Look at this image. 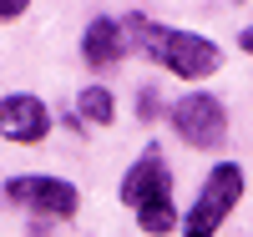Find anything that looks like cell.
Here are the masks:
<instances>
[{
    "label": "cell",
    "instance_id": "cell-1",
    "mask_svg": "<svg viewBox=\"0 0 253 237\" xmlns=\"http://www.w3.org/2000/svg\"><path fill=\"white\" fill-rule=\"evenodd\" d=\"M126 35H137V51L152 56L157 66H167L182 81H208L223 66V51L218 40H208L198 31H177V26H162V20H147V15H126L122 20Z\"/></svg>",
    "mask_w": 253,
    "mask_h": 237
},
{
    "label": "cell",
    "instance_id": "cell-10",
    "mask_svg": "<svg viewBox=\"0 0 253 237\" xmlns=\"http://www.w3.org/2000/svg\"><path fill=\"white\" fill-rule=\"evenodd\" d=\"M137 111H142V121H152V116L162 111V101H157V91H142V96H137Z\"/></svg>",
    "mask_w": 253,
    "mask_h": 237
},
{
    "label": "cell",
    "instance_id": "cell-11",
    "mask_svg": "<svg viewBox=\"0 0 253 237\" xmlns=\"http://www.w3.org/2000/svg\"><path fill=\"white\" fill-rule=\"evenodd\" d=\"M26 5H31V0H0V20H15Z\"/></svg>",
    "mask_w": 253,
    "mask_h": 237
},
{
    "label": "cell",
    "instance_id": "cell-9",
    "mask_svg": "<svg viewBox=\"0 0 253 237\" xmlns=\"http://www.w3.org/2000/svg\"><path fill=\"white\" fill-rule=\"evenodd\" d=\"M76 111H81V121H86V126H112L117 101H112L107 86H86V91L76 96Z\"/></svg>",
    "mask_w": 253,
    "mask_h": 237
},
{
    "label": "cell",
    "instance_id": "cell-5",
    "mask_svg": "<svg viewBox=\"0 0 253 237\" xmlns=\"http://www.w3.org/2000/svg\"><path fill=\"white\" fill-rule=\"evenodd\" d=\"M51 132V111H46V101L31 96V91H15L0 101V136L15 141V146H31V141H46Z\"/></svg>",
    "mask_w": 253,
    "mask_h": 237
},
{
    "label": "cell",
    "instance_id": "cell-3",
    "mask_svg": "<svg viewBox=\"0 0 253 237\" xmlns=\"http://www.w3.org/2000/svg\"><path fill=\"white\" fill-rule=\"evenodd\" d=\"M172 132L193 146V152H218L228 141V111L218 96L208 91H187L177 106H172Z\"/></svg>",
    "mask_w": 253,
    "mask_h": 237
},
{
    "label": "cell",
    "instance_id": "cell-12",
    "mask_svg": "<svg viewBox=\"0 0 253 237\" xmlns=\"http://www.w3.org/2000/svg\"><path fill=\"white\" fill-rule=\"evenodd\" d=\"M238 51H243V56H253V26H248V31L238 35Z\"/></svg>",
    "mask_w": 253,
    "mask_h": 237
},
{
    "label": "cell",
    "instance_id": "cell-7",
    "mask_svg": "<svg viewBox=\"0 0 253 237\" xmlns=\"http://www.w3.org/2000/svg\"><path fill=\"white\" fill-rule=\"evenodd\" d=\"M81 56H86L91 71H112L117 61L126 56V31H122V20H112V15L91 20L86 35H81Z\"/></svg>",
    "mask_w": 253,
    "mask_h": 237
},
{
    "label": "cell",
    "instance_id": "cell-8",
    "mask_svg": "<svg viewBox=\"0 0 253 237\" xmlns=\"http://www.w3.org/2000/svg\"><path fill=\"white\" fill-rule=\"evenodd\" d=\"M137 212V227L147 232V237H167L177 227V207H172V192H162V197H147L142 207H132Z\"/></svg>",
    "mask_w": 253,
    "mask_h": 237
},
{
    "label": "cell",
    "instance_id": "cell-4",
    "mask_svg": "<svg viewBox=\"0 0 253 237\" xmlns=\"http://www.w3.org/2000/svg\"><path fill=\"white\" fill-rule=\"evenodd\" d=\"M5 197L15 207L41 212V217H56V222L76 217V207H81V192L71 182H61V177H10L5 182Z\"/></svg>",
    "mask_w": 253,
    "mask_h": 237
},
{
    "label": "cell",
    "instance_id": "cell-6",
    "mask_svg": "<svg viewBox=\"0 0 253 237\" xmlns=\"http://www.w3.org/2000/svg\"><path fill=\"white\" fill-rule=\"evenodd\" d=\"M162 192H172V171H167L157 141H152V146L132 162V171L122 177V202H126V207H142L147 197H162Z\"/></svg>",
    "mask_w": 253,
    "mask_h": 237
},
{
    "label": "cell",
    "instance_id": "cell-2",
    "mask_svg": "<svg viewBox=\"0 0 253 237\" xmlns=\"http://www.w3.org/2000/svg\"><path fill=\"white\" fill-rule=\"evenodd\" d=\"M243 197V167L238 162H218L208 171V182L198 187V202L182 222V237H218V227L233 217V207Z\"/></svg>",
    "mask_w": 253,
    "mask_h": 237
}]
</instances>
